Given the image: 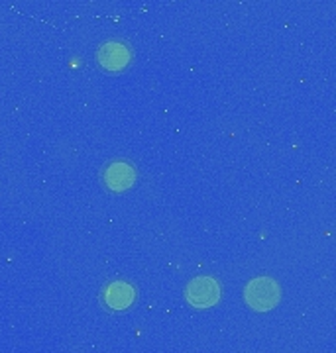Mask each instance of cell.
<instances>
[{
	"label": "cell",
	"instance_id": "cell-5",
	"mask_svg": "<svg viewBox=\"0 0 336 353\" xmlns=\"http://www.w3.org/2000/svg\"><path fill=\"white\" fill-rule=\"evenodd\" d=\"M136 299V290L130 283H112L111 287H106L104 290V304L111 308V310H126L130 308L132 303Z\"/></svg>",
	"mask_w": 336,
	"mask_h": 353
},
{
	"label": "cell",
	"instance_id": "cell-4",
	"mask_svg": "<svg viewBox=\"0 0 336 353\" xmlns=\"http://www.w3.org/2000/svg\"><path fill=\"white\" fill-rule=\"evenodd\" d=\"M104 185L106 189L114 190V192H122V190H128L134 187L136 183V171L134 167L126 161H114L106 169H104Z\"/></svg>",
	"mask_w": 336,
	"mask_h": 353
},
{
	"label": "cell",
	"instance_id": "cell-3",
	"mask_svg": "<svg viewBox=\"0 0 336 353\" xmlns=\"http://www.w3.org/2000/svg\"><path fill=\"white\" fill-rule=\"evenodd\" d=\"M132 61V53L122 41H106L99 50V63L111 73H120Z\"/></svg>",
	"mask_w": 336,
	"mask_h": 353
},
{
	"label": "cell",
	"instance_id": "cell-1",
	"mask_svg": "<svg viewBox=\"0 0 336 353\" xmlns=\"http://www.w3.org/2000/svg\"><path fill=\"white\" fill-rule=\"evenodd\" d=\"M244 296H246L250 308H254L256 312H268L277 306L281 292H279V285L274 279L258 277L246 285Z\"/></svg>",
	"mask_w": 336,
	"mask_h": 353
},
{
	"label": "cell",
	"instance_id": "cell-2",
	"mask_svg": "<svg viewBox=\"0 0 336 353\" xmlns=\"http://www.w3.org/2000/svg\"><path fill=\"white\" fill-rule=\"evenodd\" d=\"M187 303L195 308H211L221 299V287L211 277H197L185 290Z\"/></svg>",
	"mask_w": 336,
	"mask_h": 353
}]
</instances>
